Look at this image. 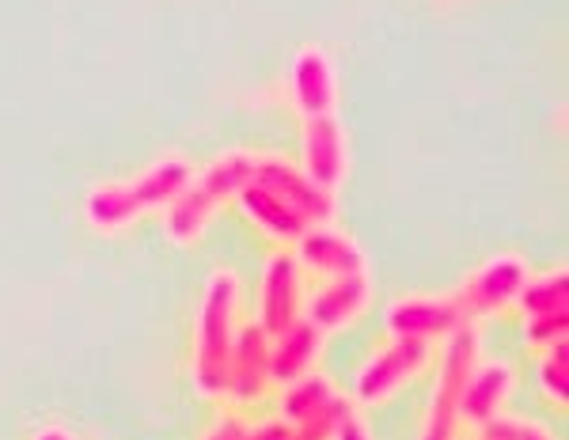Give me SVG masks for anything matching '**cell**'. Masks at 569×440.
<instances>
[{"mask_svg":"<svg viewBox=\"0 0 569 440\" xmlns=\"http://www.w3.org/2000/svg\"><path fill=\"white\" fill-rule=\"evenodd\" d=\"M463 323H471V319L460 311L452 292L448 297H402L383 316V330L391 338H421V342L448 338Z\"/></svg>","mask_w":569,"mask_h":440,"instance_id":"obj_9","label":"cell"},{"mask_svg":"<svg viewBox=\"0 0 569 440\" xmlns=\"http://www.w3.org/2000/svg\"><path fill=\"white\" fill-rule=\"evenodd\" d=\"M240 278L232 270H213L201 292L190 342V380L201 399L220 402L228 391V364L240 334Z\"/></svg>","mask_w":569,"mask_h":440,"instance_id":"obj_1","label":"cell"},{"mask_svg":"<svg viewBox=\"0 0 569 440\" xmlns=\"http://www.w3.org/2000/svg\"><path fill=\"white\" fill-rule=\"evenodd\" d=\"M297 266L319 273V278H350V273H369V259H365L361 243L353 236L338 232V228H308L297 240V251H292Z\"/></svg>","mask_w":569,"mask_h":440,"instance_id":"obj_13","label":"cell"},{"mask_svg":"<svg viewBox=\"0 0 569 440\" xmlns=\"http://www.w3.org/2000/svg\"><path fill=\"white\" fill-rule=\"evenodd\" d=\"M243 440H297V429L284 418H273V421H262V426H247Z\"/></svg>","mask_w":569,"mask_h":440,"instance_id":"obj_22","label":"cell"},{"mask_svg":"<svg viewBox=\"0 0 569 440\" xmlns=\"http://www.w3.org/2000/svg\"><path fill=\"white\" fill-rule=\"evenodd\" d=\"M517 308L525 316H555V311H569V270H547L543 278H528L525 292H520Z\"/></svg>","mask_w":569,"mask_h":440,"instance_id":"obj_19","label":"cell"},{"mask_svg":"<svg viewBox=\"0 0 569 440\" xmlns=\"http://www.w3.org/2000/svg\"><path fill=\"white\" fill-rule=\"evenodd\" d=\"M243 433H247V421L240 414H220V421H213L201 440H243Z\"/></svg>","mask_w":569,"mask_h":440,"instance_id":"obj_23","label":"cell"},{"mask_svg":"<svg viewBox=\"0 0 569 440\" xmlns=\"http://www.w3.org/2000/svg\"><path fill=\"white\" fill-rule=\"evenodd\" d=\"M236 206H240L243 217L273 243H297L300 236L308 232L305 220L292 213L278 194H270L266 187H259V182H247L240 190V198H236Z\"/></svg>","mask_w":569,"mask_h":440,"instance_id":"obj_17","label":"cell"},{"mask_svg":"<svg viewBox=\"0 0 569 440\" xmlns=\"http://www.w3.org/2000/svg\"><path fill=\"white\" fill-rule=\"evenodd\" d=\"M531 278L528 262L520 254L505 251V254H493L486 259L479 270H471L463 278V286L452 292L456 304L467 319H486V316H505V311L517 308L520 292H525Z\"/></svg>","mask_w":569,"mask_h":440,"instance_id":"obj_6","label":"cell"},{"mask_svg":"<svg viewBox=\"0 0 569 440\" xmlns=\"http://www.w3.org/2000/svg\"><path fill=\"white\" fill-rule=\"evenodd\" d=\"M372 304V281L369 273H350V278H330V286H323L311 297L308 304V323L319 327L323 334L330 330H342L357 323V319L369 311Z\"/></svg>","mask_w":569,"mask_h":440,"instance_id":"obj_14","label":"cell"},{"mask_svg":"<svg viewBox=\"0 0 569 440\" xmlns=\"http://www.w3.org/2000/svg\"><path fill=\"white\" fill-rule=\"evenodd\" d=\"M479 440H517V418H493L479 426Z\"/></svg>","mask_w":569,"mask_h":440,"instance_id":"obj_24","label":"cell"},{"mask_svg":"<svg viewBox=\"0 0 569 440\" xmlns=\"http://www.w3.org/2000/svg\"><path fill=\"white\" fill-rule=\"evenodd\" d=\"M512 391H517V372H512V364L505 361H479L471 372V380H467L463 396H460V421L471 429L486 426V421L501 418L505 402L512 399Z\"/></svg>","mask_w":569,"mask_h":440,"instance_id":"obj_15","label":"cell"},{"mask_svg":"<svg viewBox=\"0 0 569 440\" xmlns=\"http://www.w3.org/2000/svg\"><path fill=\"white\" fill-rule=\"evenodd\" d=\"M517 440H555V433H547L536 421H517Z\"/></svg>","mask_w":569,"mask_h":440,"instance_id":"obj_26","label":"cell"},{"mask_svg":"<svg viewBox=\"0 0 569 440\" xmlns=\"http://www.w3.org/2000/svg\"><path fill=\"white\" fill-rule=\"evenodd\" d=\"M297 319H305L300 316V266L289 251H278L262 270L259 327L266 330V338H278Z\"/></svg>","mask_w":569,"mask_h":440,"instance_id":"obj_11","label":"cell"},{"mask_svg":"<svg viewBox=\"0 0 569 440\" xmlns=\"http://www.w3.org/2000/svg\"><path fill=\"white\" fill-rule=\"evenodd\" d=\"M300 168L311 182L323 190H338L350 171V144H346V126L338 114L305 118L300 133Z\"/></svg>","mask_w":569,"mask_h":440,"instance_id":"obj_8","label":"cell"},{"mask_svg":"<svg viewBox=\"0 0 569 440\" xmlns=\"http://www.w3.org/2000/svg\"><path fill=\"white\" fill-rule=\"evenodd\" d=\"M433 361V342H421V338H391L380 353H372L361 364L353 383L357 407H383L415 380L418 372L429 369Z\"/></svg>","mask_w":569,"mask_h":440,"instance_id":"obj_5","label":"cell"},{"mask_svg":"<svg viewBox=\"0 0 569 440\" xmlns=\"http://www.w3.org/2000/svg\"><path fill=\"white\" fill-rule=\"evenodd\" d=\"M254 160H259V152L232 149L209 160V168L194 171L187 187L163 209V236L176 247H194L209 232L217 213H224L247 182H254Z\"/></svg>","mask_w":569,"mask_h":440,"instance_id":"obj_2","label":"cell"},{"mask_svg":"<svg viewBox=\"0 0 569 440\" xmlns=\"http://www.w3.org/2000/svg\"><path fill=\"white\" fill-rule=\"evenodd\" d=\"M190 176H194L190 160H182V156H160L144 171H137L133 179L91 187L84 198V220L96 232H122V228L137 224V220H144L149 213H163L171 206V198L187 187Z\"/></svg>","mask_w":569,"mask_h":440,"instance_id":"obj_3","label":"cell"},{"mask_svg":"<svg viewBox=\"0 0 569 440\" xmlns=\"http://www.w3.org/2000/svg\"><path fill=\"white\" fill-rule=\"evenodd\" d=\"M338 396H342V391H338L335 383L327 380V376L311 372V376H305V380H297V383H289V388H284L281 418L289 421L292 429H300V426H308L311 418L323 414V410Z\"/></svg>","mask_w":569,"mask_h":440,"instance_id":"obj_18","label":"cell"},{"mask_svg":"<svg viewBox=\"0 0 569 440\" xmlns=\"http://www.w3.org/2000/svg\"><path fill=\"white\" fill-rule=\"evenodd\" d=\"M270 338L259 323H247L236 334L232 364H228V391L224 399L236 407H251L270 391Z\"/></svg>","mask_w":569,"mask_h":440,"instance_id":"obj_10","label":"cell"},{"mask_svg":"<svg viewBox=\"0 0 569 440\" xmlns=\"http://www.w3.org/2000/svg\"><path fill=\"white\" fill-rule=\"evenodd\" d=\"M31 440H72V437H69L61 426H46V429H39V433H34Z\"/></svg>","mask_w":569,"mask_h":440,"instance_id":"obj_27","label":"cell"},{"mask_svg":"<svg viewBox=\"0 0 569 440\" xmlns=\"http://www.w3.org/2000/svg\"><path fill=\"white\" fill-rule=\"evenodd\" d=\"M482 357V338L479 327L463 323L460 330H452L445 342V353L437 361L433 376V391H429V410H426V426H421V440H460V396L471 380L475 364Z\"/></svg>","mask_w":569,"mask_h":440,"instance_id":"obj_4","label":"cell"},{"mask_svg":"<svg viewBox=\"0 0 569 440\" xmlns=\"http://www.w3.org/2000/svg\"><path fill=\"white\" fill-rule=\"evenodd\" d=\"M323 338H327L323 330L311 327L308 319H297L289 330L270 338V383L289 388V383L316 372L319 353H323Z\"/></svg>","mask_w":569,"mask_h":440,"instance_id":"obj_16","label":"cell"},{"mask_svg":"<svg viewBox=\"0 0 569 440\" xmlns=\"http://www.w3.org/2000/svg\"><path fill=\"white\" fill-rule=\"evenodd\" d=\"M289 91H292V107H297L305 118L335 114L338 77H335V61L327 58L323 46H311V42L300 46L297 58H292Z\"/></svg>","mask_w":569,"mask_h":440,"instance_id":"obj_12","label":"cell"},{"mask_svg":"<svg viewBox=\"0 0 569 440\" xmlns=\"http://www.w3.org/2000/svg\"><path fill=\"white\" fill-rule=\"evenodd\" d=\"M335 440H372V433L365 429V421L357 418V410H350V414L342 418V426L335 429Z\"/></svg>","mask_w":569,"mask_h":440,"instance_id":"obj_25","label":"cell"},{"mask_svg":"<svg viewBox=\"0 0 569 440\" xmlns=\"http://www.w3.org/2000/svg\"><path fill=\"white\" fill-rule=\"evenodd\" d=\"M566 383H569V346L558 342L539 353V391H543V399L555 410H566V399H569Z\"/></svg>","mask_w":569,"mask_h":440,"instance_id":"obj_20","label":"cell"},{"mask_svg":"<svg viewBox=\"0 0 569 440\" xmlns=\"http://www.w3.org/2000/svg\"><path fill=\"white\" fill-rule=\"evenodd\" d=\"M569 311H555V316H525V346L536 353L550 350V346L566 342Z\"/></svg>","mask_w":569,"mask_h":440,"instance_id":"obj_21","label":"cell"},{"mask_svg":"<svg viewBox=\"0 0 569 440\" xmlns=\"http://www.w3.org/2000/svg\"><path fill=\"white\" fill-rule=\"evenodd\" d=\"M254 182L270 190V194H278L308 228H323L338 217L335 190H323L319 182H311L305 176V168L292 163V160H284V156L259 152V160H254Z\"/></svg>","mask_w":569,"mask_h":440,"instance_id":"obj_7","label":"cell"}]
</instances>
